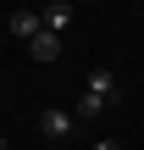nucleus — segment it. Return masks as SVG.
Listing matches in <instances>:
<instances>
[{
  "label": "nucleus",
  "instance_id": "39448f33",
  "mask_svg": "<svg viewBox=\"0 0 144 150\" xmlns=\"http://www.w3.org/2000/svg\"><path fill=\"white\" fill-rule=\"evenodd\" d=\"M44 28H50V33H67V28H72V6H50V11H44Z\"/></svg>",
  "mask_w": 144,
  "mask_h": 150
},
{
  "label": "nucleus",
  "instance_id": "0eeeda50",
  "mask_svg": "<svg viewBox=\"0 0 144 150\" xmlns=\"http://www.w3.org/2000/svg\"><path fill=\"white\" fill-rule=\"evenodd\" d=\"M0 150H11V145H6V139H0Z\"/></svg>",
  "mask_w": 144,
  "mask_h": 150
},
{
  "label": "nucleus",
  "instance_id": "20e7f679",
  "mask_svg": "<svg viewBox=\"0 0 144 150\" xmlns=\"http://www.w3.org/2000/svg\"><path fill=\"white\" fill-rule=\"evenodd\" d=\"M11 33H17V39L44 33V11H11Z\"/></svg>",
  "mask_w": 144,
  "mask_h": 150
},
{
  "label": "nucleus",
  "instance_id": "7ed1b4c3",
  "mask_svg": "<svg viewBox=\"0 0 144 150\" xmlns=\"http://www.w3.org/2000/svg\"><path fill=\"white\" fill-rule=\"evenodd\" d=\"M28 56H33V61H55V56H61V33H50V28L33 33V39H28Z\"/></svg>",
  "mask_w": 144,
  "mask_h": 150
},
{
  "label": "nucleus",
  "instance_id": "f257e3e1",
  "mask_svg": "<svg viewBox=\"0 0 144 150\" xmlns=\"http://www.w3.org/2000/svg\"><path fill=\"white\" fill-rule=\"evenodd\" d=\"M111 100H117V78H111L105 67H94V72H89V83H83V100H78V111H72V117L94 122V117H100Z\"/></svg>",
  "mask_w": 144,
  "mask_h": 150
},
{
  "label": "nucleus",
  "instance_id": "423d86ee",
  "mask_svg": "<svg viewBox=\"0 0 144 150\" xmlns=\"http://www.w3.org/2000/svg\"><path fill=\"white\" fill-rule=\"evenodd\" d=\"M100 150H117V139H100Z\"/></svg>",
  "mask_w": 144,
  "mask_h": 150
},
{
  "label": "nucleus",
  "instance_id": "f03ea898",
  "mask_svg": "<svg viewBox=\"0 0 144 150\" xmlns=\"http://www.w3.org/2000/svg\"><path fill=\"white\" fill-rule=\"evenodd\" d=\"M39 134H44V139H67V134H72V111H67V106H44V111H39Z\"/></svg>",
  "mask_w": 144,
  "mask_h": 150
}]
</instances>
